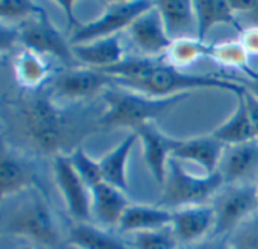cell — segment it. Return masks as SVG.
<instances>
[{
  "label": "cell",
  "instance_id": "6da1fadb",
  "mask_svg": "<svg viewBox=\"0 0 258 249\" xmlns=\"http://www.w3.org/2000/svg\"><path fill=\"white\" fill-rule=\"evenodd\" d=\"M105 111L97 117L100 128H129L136 130L169 112L181 102L191 97V93L169 97H154L121 87H108L102 93Z\"/></svg>",
  "mask_w": 258,
  "mask_h": 249
},
{
  "label": "cell",
  "instance_id": "7a4b0ae2",
  "mask_svg": "<svg viewBox=\"0 0 258 249\" xmlns=\"http://www.w3.org/2000/svg\"><path fill=\"white\" fill-rule=\"evenodd\" d=\"M121 88L133 90L154 97H169L182 93H193V90H225L232 94L243 91V84L235 81H228L213 75H191L181 69L169 66L166 61L157 67L149 76L126 84Z\"/></svg>",
  "mask_w": 258,
  "mask_h": 249
},
{
  "label": "cell",
  "instance_id": "3957f363",
  "mask_svg": "<svg viewBox=\"0 0 258 249\" xmlns=\"http://www.w3.org/2000/svg\"><path fill=\"white\" fill-rule=\"evenodd\" d=\"M22 115L26 136L40 151L58 152L73 133L72 118L49 97L31 100Z\"/></svg>",
  "mask_w": 258,
  "mask_h": 249
},
{
  "label": "cell",
  "instance_id": "277c9868",
  "mask_svg": "<svg viewBox=\"0 0 258 249\" xmlns=\"http://www.w3.org/2000/svg\"><path fill=\"white\" fill-rule=\"evenodd\" d=\"M223 185L225 184L219 172L196 176L184 169L182 161L172 157L167 164L166 181L163 184V196L158 201V205L169 210L205 205V202L213 198Z\"/></svg>",
  "mask_w": 258,
  "mask_h": 249
},
{
  "label": "cell",
  "instance_id": "5b68a950",
  "mask_svg": "<svg viewBox=\"0 0 258 249\" xmlns=\"http://www.w3.org/2000/svg\"><path fill=\"white\" fill-rule=\"evenodd\" d=\"M211 207L214 211V228L210 237L226 240L240 223L258 213L255 182L223 185Z\"/></svg>",
  "mask_w": 258,
  "mask_h": 249
},
{
  "label": "cell",
  "instance_id": "8992f818",
  "mask_svg": "<svg viewBox=\"0 0 258 249\" xmlns=\"http://www.w3.org/2000/svg\"><path fill=\"white\" fill-rule=\"evenodd\" d=\"M155 2H146V0H134V2H108L105 4L103 13L88 22L79 23L70 34L69 43L70 46L85 44L99 38L111 37L126 32V29L133 25V22L142 16L145 11L152 8Z\"/></svg>",
  "mask_w": 258,
  "mask_h": 249
},
{
  "label": "cell",
  "instance_id": "52a82bcc",
  "mask_svg": "<svg viewBox=\"0 0 258 249\" xmlns=\"http://www.w3.org/2000/svg\"><path fill=\"white\" fill-rule=\"evenodd\" d=\"M8 231L22 235L43 247H62L61 234L49 205L41 198H31L22 204L8 222Z\"/></svg>",
  "mask_w": 258,
  "mask_h": 249
},
{
  "label": "cell",
  "instance_id": "ba28073f",
  "mask_svg": "<svg viewBox=\"0 0 258 249\" xmlns=\"http://www.w3.org/2000/svg\"><path fill=\"white\" fill-rule=\"evenodd\" d=\"M53 169H55V181L64 198L69 214L78 223H90L93 220L91 190L76 173L69 155L56 154Z\"/></svg>",
  "mask_w": 258,
  "mask_h": 249
},
{
  "label": "cell",
  "instance_id": "9c48e42d",
  "mask_svg": "<svg viewBox=\"0 0 258 249\" xmlns=\"http://www.w3.org/2000/svg\"><path fill=\"white\" fill-rule=\"evenodd\" d=\"M20 41L26 49L37 52L40 55H52L62 61H76L72 52L69 40L52 25L47 14L28 20V23L20 29Z\"/></svg>",
  "mask_w": 258,
  "mask_h": 249
},
{
  "label": "cell",
  "instance_id": "30bf717a",
  "mask_svg": "<svg viewBox=\"0 0 258 249\" xmlns=\"http://www.w3.org/2000/svg\"><path fill=\"white\" fill-rule=\"evenodd\" d=\"M133 133H136L139 140L142 142L145 163L151 175L154 176L157 184L163 187L166 181L169 160L172 158L173 152L176 151V148L181 145L182 140L172 139L170 136L164 134L161 130H158V127L154 121L142 125V127L136 128Z\"/></svg>",
  "mask_w": 258,
  "mask_h": 249
},
{
  "label": "cell",
  "instance_id": "8fae6325",
  "mask_svg": "<svg viewBox=\"0 0 258 249\" xmlns=\"http://www.w3.org/2000/svg\"><path fill=\"white\" fill-rule=\"evenodd\" d=\"M126 34L143 56H164L172 44L157 2L133 22L126 29Z\"/></svg>",
  "mask_w": 258,
  "mask_h": 249
},
{
  "label": "cell",
  "instance_id": "7c38bea8",
  "mask_svg": "<svg viewBox=\"0 0 258 249\" xmlns=\"http://www.w3.org/2000/svg\"><path fill=\"white\" fill-rule=\"evenodd\" d=\"M112 79L100 70L90 67H72L59 73L52 85L53 94L66 99H87L103 93Z\"/></svg>",
  "mask_w": 258,
  "mask_h": 249
},
{
  "label": "cell",
  "instance_id": "4fadbf2b",
  "mask_svg": "<svg viewBox=\"0 0 258 249\" xmlns=\"http://www.w3.org/2000/svg\"><path fill=\"white\" fill-rule=\"evenodd\" d=\"M217 172L223 184L256 182L258 179V140L225 146Z\"/></svg>",
  "mask_w": 258,
  "mask_h": 249
},
{
  "label": "cell",
  "instance_id": "5bb4252c",
  "mask_svg": "<svg viewBox=\"0 0 258 249\" xmlns=\"http://www.w3.org/2000/svg\"><path fill=\"white\" fill-rule=\"evenodd\" d=\"M179 243L196 244L211 235L214 228V211L211 205H191L172 210V223Z\"/></svg>",
  "mask_w": 258,
  "mask_h": 249
},
{
  "label": "cell",
  "instance_id": "9a60e30c",
  "mask_svg": "<svg viewBox=\"0 0 258 249\" xmlns=\"http://www.w3.org/2000/svg\"><path fill=\"white\" fill-rule=\"evenodd\" d=\"M129 205L123 192L111 184L100 182L91 189V219L100 228H117Z\"/></svg>",
  "mask_w": 258,
  "mask_h": 249
},
{
  "label": "cell",
  "instance_id": "2e32d148",
  "mask_svg": "<svg viewBox=\"0 0 258 249\" xmlns=\"http://www.w3.org/2000/svg\"><path fill=\"white\" fill-rule=\"evenodd\" d=\"M72 52L76 61L96 70L109 69L126 56L121 43V34L72 46Z\"/></svg>",
  "mask_w": 258,
  "mask_h": 249
},
{
  "label": "cell",
  "instance_id": "e0dca14e",
  "mask_svg": "<svg viewBox=\"0 0 258 249\" xmlns=\"http://www.w3.org/2000/svg\"><path fill=\"white\" fill-rule=\"evenodd\" d=\"M167 35L172 41L182 38L198 40V20L195 5L188 0H161L157 2Z\"/></svg>",
  "mask_w": 258,
  "mask_h": 249
},
{
  "label": "cell",
  "instance_id": "ac0fdd59",
  "mask_svg": "<svg viewBox=\"0 0 258 249\" xmlns=\"http://www.w3.org/2000/svg\"><path fill=\"white\" fill-rule=\"evenodd\" d=\"M223 151L225 145L216 140L211 134H208L182 140L172 157L179 161L195 163L205 170V175H211L217 172Z\"/></svg>",
  "mask_w": 258,
  "mask_h": 249
},
{
  "label": "cell",
  "instance_id": "d6986e66",
  "mask_svg": "<svg viewBox=\"0 0 258 249\" xmlns=\"http://www.w3.org/2000/svg\"><path fill=\"white\" fill-rule=\"evenodd\" d=\"M172 223V210L161 205L131 204L124 211L117 229L123 234H136L166 228Z\"/></svg>",
  "mask_w": 258,
  "mask_h": 249
},
{
  "label": "cell",
  "instance_id": "ffe728a7",
  "mask_svg": "<svg viewBox=\"0 0 258 249\" xmlns=\"http://www.w3.org/2000/svg\"><path fill=\"white\" fill-rule=\"evenodd\" d=\"M193 5L198 20L199 41L205 43L208 32L217 25L232 26L237 32H241L243 26L240 25L238 17L231 8L229 2H223V0H196Z\"/></svg>",
  "mask_w": 258,
  "mask_h": 249
},
{
  "label": "cell",
  "instance_id": "44dd1931",
  "mask_svg": "<svg viewBox=\"0 0 258 249\" xmlns=\"http://www.w3.org/2000/svg\"><path fill=\"white\" fill-rule=\"evenodd\" d=\"M235 97H237V108L234 114L211 133V136L225 146H234V145H241L255 140V133L247 111V105L243 97V91L235 94Z\"/></svg>",
  "mask_w": 258,
  "mask_h": 249
},
{
  "label": "cell",
  "instance_id": "7402d4cb",
  "mask_svg": "<svg viewBox=\"0 0 258 249\" xmlns=\"http://www.w3.org/2000/svg\"><path fill=\"white\" fill-rule=\"evenodd\" d=\"M139 142L136 133L127 134L118 146H115L111 152L100 158V169L103 175V182L111 184L112 187L126 192L127 190V161L129 154Z\"/></svg>",
  "mask_w": 258,
  "mask_h": 249
},
{
  "label": "cell",
  "instance_id": "603a6c76",
  "mask_svg": "<svg viewBox=\"0 0 258 249\" xmlns=\"http://www.w3.org/2000/svg\"><path fill=\"white\" fill-rule=\"evenodd\" d=\"M69 244L78 249H134L105 228L78 222L69 229Z\"/></svg>",
  "mask_w": 258,
  "mask_h": 249
},
{
  "label": "cell",
  "instance_id": "cb8c5ba5",
  "mask_svg": "<svg viewBox=\"0 0 258 249\" xmlns=\"http://www.w3.org/2000/svg\"><path fill=\"white\" fill-rule=\"evenodd\" d=\"M50 75V66L46 58L37 52L25 49L14 61L16 81L29 90L41 87Z\"/></svg>",
  "mask_w": 258,
  "mask_h": 249
},
{
  "label": "cell",
  "instance_id": "d4e9b609",
  "mask_svg": "<svg viewBox=\"0 0 258 249\" xmlns=\"http://www.w3.org/2000/svg\"><path fill=\"white\" fill-rule=\"evenodd\" d=\"M32 179L34 175L26 164L7 152H0V202L29 187Z\"/></svg>",
  "mask_w": 258,
  "mask_h": 249
},
{
  "label": "cell",
  "instance_id": "484cf974",
  "mask_svg": "<svg viewBox=\"0 0 258 249\" xmlns=\"http://www.w3.org/2000/svg\"><path fill=\"white\" fill-rule=\"evenodd\" d=\"M213 44L202 43L196 38H182L172 41L169 50L166 52L164 58L169 66L176 69H185L193 66L198 59L211 56Z\"/></svg>",
  "mask_w": 258,
  "mask_h": 249
},
{
  "label": "cell",
  "instance_id": "4316f807",
  "mask_svg": "<svg viewBox=\"0 0 258 249\" xmlns=\"http://www.w3.org/2000/svg\"><path fill=\"white\" fill-rule=\"evenodd\" d=\"M210 58L223 67L237 69L244 75H249V72L252 70L249 66V55L238 40L213 44Z\"/></svg>",
  "mask_w": 258,
  "mask_h": 249
},
{
  "label": "cell",
  "instance_id": "83f0119b",
  "mask_svg": "<svg viewBox=\"0 0 258 249\" xmlns=\"http://www.w3.org/2000/svg\"><path fill=\"white\" fill-rule=\"evenodd\" d=\"M129 244L134 249H178L182 246L170 225L154 231L131 234Z\"/></svg>",
  "mask_w": 258,
  "mask_h": 249
},
{
  "label": "cell",
  "instance_id": "f1b7e54d",
  "mask_svg": "<svg viewBox=\"0 0 258 249\" xmlns=\"http://www.w3.org/2000/svg\"><path fill=\"white\" fill-rule=\"evenodd\" d=\"M72 166L75 167L76 173L85 182V185L91 190L93 187L103 182V175L100 169V163L93 160L82 148H75L69 155Z\"/></svg>",
  "mask_w": 258,
  "mask_h": 249
},
{
  "label": "cell",
  "instance_id": "f546056e",
  "mask_svg": "<svg viewBox=\"0 0 258 249\" xmlns=\"http://www.w3.org/2000/svg\"><path fill=\"white\" fill-rule=\"evenodd\" d=\"M46 11L28 0H2L0 2V23L13 20H31L40 17Z\"/></svg>",
  "mask_w": 258,
  "mask_h": 249
},
{
  "label": "cell",
  "instance_id": "4dcf8cb0",
  "mask_svg": "<svg viewBox=\"0 0 258 249\" xmlns=\"http://www.w3.org/2000/svg\"><path fill=\"white\" fill-rule=\"evenodd\" d=\"M226 240L231 249H258V213L240 223Z\"/></svg>",
  "mask_w": 258,
  "mask_h": 249
},
{
  "label": "cell",
  "instance_id": "1f68e13d",
  "mask_svg": "<svg viewBox=\"0 0 258 249\" xmlns=\"http://www.w3.org/2000/svg\"><path fill=\"white\" fill-rule=\"evenodd\" d=\"M20 41V29L0 23V58L7 55Z\"/></svg>",
  "mask_w": 258,
  "mask_h": 249
},
{
  "label": "cell",
  "instance_id": "d6a6232c",
  "mask_svg": "<svg viewBox=\"0 0 258 249\" xmlns=\"http://www.w3.org/2000/svg\"><path fill=\"white\" fill-rule=\"evenodd\" d=\"M238 41L247 52V55L258 56V28L256 26H243L238 32Z\"/></svg>",
  "mask_w": 258,
  "mask_h": 249
},
{
  "label": "cell",
  "instance_id": "836d02e7",
  "mask_svg": "<svg viewBox=\"0 0 258 249\" xmlns=\"http://www.w3.org/2000/svg\"><path fill=\"white\" fill-rule=\"evenodd\" d=\"M243 97H244V102L247 105V111L250 115V121H252L253 133H255V140H258V99L253 97L246 88L243 90Z\"/></svg>",
  "mask_w": 258,
  "mask_h": 249
},
{
  "label": "cell",
  "instance_id": "e575fe53",
  "mask_svg": "<svg viewBox=\"0 0 258 249\" xmlns=\"http://www.w3.org/2000/svg\"><path fill=\"white\" fill-rule=\"evenodd\" d=\"M190 249H231L228 240L225 238H213L208 237L207 240H202L196 244H191Z\"/></svg>",
  "mask_w": 258,
  "mask_h": 249
},
{
  "label": "cell",
  "instance_id": "d590c367",
  "mask_svg": "<svg viewBox=\"0 0 258 249\" xmlns=\"http://www.w3.org/2000/svg\"><path fill=\"white\" fill-rule=\"evenodd\" d=\"M249 81L246 84H243V87L253 96L258 99V72H255L253 69L250 70V73L247 75Z\"/></svg>",
  "mask_w": 258,
  "mask_h": 249
},
{
  "label": "cell",
  "instance_id": "8d00e7d4",
  "mask_svg": "<svg viewBox=\"0 0 258 249\" xmlns=\"http://www.w3.org/2000/svg\"><path fill=\"white\" fill-rule=\"evenodd\" d=\"M240 17V16H238ZM241 17L244 19V22H247L249 25L247 26H256L258 28V0H253V4H252V8L241 14Z\"/></svg>",
  "mask_w": 258,
  "mask_h": 249
},
{
  "label": "cell",
  "instance_id": "74e56055",
  "mask_svg": "<svg viewBox=\"0 0 258 249\" xmlns=\"http://www.w3.org/2000/svg\"><path fill=\"white\" fill-rule=\"evenodd\" d=\"M61 249H78V247H75V246H72V244H69V243H67V244H64Z\"/></svg>",
  "mask_w": 258,
  "mask_h": 249
},
{
  "label": "cell",
  "instance_id": "f35d334b",
  "mask_svg": "<svg viewBox=\"0 0 258 249\" xmlns=\"http://www.w3.org/2000/svg\"><path fill=\"white\" fill-rule=\"evenodd\" d=\"M255 185H256V195H258V179H256V182H255Z\"/></svg>",
  "mask_w": 258,
  "mask_h": 249
},
{
  "label": "cell",
  "instance_id": "ab89813d",
  "mask_svg": "<svg viewBox=\"0 0 258 249\" xmlns=\"http://www.w3.org/2000/svg\"><path fill=\"white\" fill-rule=\"evenodd\" d=\"M178 249H185V247H184V246H181V247H178Z\"/></svg>",
  "mask_w": 258,
  "mask_h": 249
},
{
  "label": "cell",
  "instance_id": "60d3db41",
  "mask_svg": "<svg viewBox=\"0 0 258 249\" xmlns=\"http://www.w3.org/2000/svg\"><path fill=\"white\" fill-rule=\"evenodd\" d=\"M0 249H4V247H0Z\"/></svg>",
  "mask_w": 258,
  "mask_h": 249
}]
</instances>
